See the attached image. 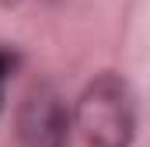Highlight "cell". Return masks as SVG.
Listing matches in <instances>:
<instances>
[{
  "mask_svg": "<svg viewBox=\"0 0 150 147\" xmlns=\"http://www.w3.org/2000/svg\"><path fill=\"white\" fill-rule=\"evenodd\" d=\"M77 130L87 147H129L136 130L133 91L119 74H98L77 98Z\"/></svg>",
  "mask_w": 150,
  "mask_h": 147,
  "instance_id": "cell-1",
  "label": "cell"
},
{
  "mask_svg": "<svg viewBox=\"0 0 150 147\" xmlns=\"http://www.w3.org/2000/svg\"><path fill=\"white\" fill-rule=\"evenodd\" d=\"M18 140L21 147H67L70 140V109L52 84H35L18 109Z\"/></svg>",
  "mask_w": 150,
  "mask_h": 147,
  "instance_id": "cell-2",
  "label": "cell"
},
{
  "mask_svg": "<svg viewBox=\"0 0 150 147\" xmlns=\"http://www.w3.org/2000/svg\"><path fill=\"white\" fill-rule=\"evenodd\" d=\"M18 67V53L14 49H7V46H0V112H4V91H7V77L14 74Z\"/></svg>",
  "mask_w": 150,
  "mask_h": 147,
  "instance_id": "cell-3",
  "label": "cell"
}]
</instances>
